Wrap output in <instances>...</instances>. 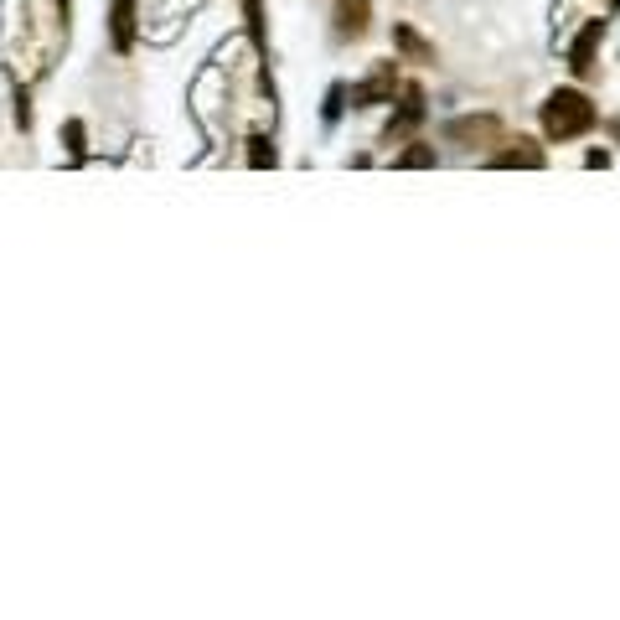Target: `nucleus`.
Segmentation results:
<instances>
[{"mask_svg": "<svg viewBox=\"0 0 620 620\" xmlns=\"http://www.w3.org/2000/svg\"><path fill=\"white\" fill-rule=\"evenodd\" d=\"M372 26V0H336V16H331V31L341 42H362Z\"/></svg>", "mask_w": 620, "mask_h": 620, "instance_id": "obj_5", "label": "nucleus"}, {"mask_svg": "<svg viewBox=\"0 0 620 620\" xmlns=\"http://www.w3.org/2000/svg\"><path fill=\"white\" fill-rule=\"evenodd\" d=\"M595 124H600V109L589 104V93H579V88H553L548 99H543V135L553 145L584 140Z\"/></svg>", "mask_w": 620, "mask_h": 620, "instance_id": "obj_1", "label": "nucleus"}, {"mask_svg": "<svg viewBox=\"0 0 620 620\" xmlns=\"http://www.w3.org/2000/svg\"><path fill=\"white\" fill-rule=\"evenodd\" d=\"M341 109H347V83H331V93H326V109H321V119H326V124H336V119H341Z\"/></svg>", "mask_w": 620, "mask_h": 620, "instance_id": "obj_13", "label": "nucleus"}, {"mask_svg": "<svg viewBox=\"0 0 620 620\" xmlns=\"http://www.w3.org/2000/svg\"><path fill=\"white\" fill-rule=\"evenodd\" d=\"M243 6V26H248V42L259 47V57L269 52V26H264V0H238Z\"/></svg>", "mask_w": 620, "mask_h": 620, "instance_id": "obj_10", "label": "nucleus"}, {"mask_svg": "<svg viewBox=\"0 0 620 620\" xmlns=\"http://www.w3.org/2000/svg\"><path fill=\"white\" fill-rule=\"evenodd\" d=\"M434 161H440V155H434V145H409L393 166H398V171H429Z\"/></svg>", "mask_w": 620, "mask_h": 620, "instance_id": "obj_11", "label": "nucleus"}, {"mask_svg": "<svg viewBox=\"0 0 620 620\" xmlns=\"http://www.w3.org/2000/svg\"><path fill=\"white\" fill-rule=\"evenodd\" d=\"M62 145H68L73 161H83V155H88V130H83V119H68V124H62Z\"/></svg>", "mask_w": 620, "mask_h": 620, "instance_id": "obj_12", "label": "nucleus"}, {"mask_svg": "<svg viewBox=\"0 0 620 620\" xmlns=\"http://www.w3.org/2000/svg\"><path fill=\"white\" fill-rule=\"evenodd\" d=\"M419 119H424V88H419V83H403V104H398V114L388 119L383 140H388V145H393V140H403V135H409Z\"/></svg>", "mask_w": 620, "mask_h": 620, "instance_id": "obj_8", "label": "nucleus"}, {"mask_svg": "<svg viewBox=\"0 0 620 620\" xmlns=\"http://www.w3.org/2000/svg\"><path fill=\"white\" fill-rule=\"evenodd\" d=\"M393 47L409 57V62H434V42H424L409 21H393Z\"/></svg>", "mask_w": 620, "mask_h": 620, "instance_id": "obj_9", "label": "nucleus"}, {"mask_svg": "<svg viewBox=\"0 0 620 620\" xmlns=\"http://www.w3.org/2000/svg\"><path fill=\"white\" fill-rule=\"evenodd\" d=\"M486 166H491V171H543V166H548V155H543L533 140H512L507 150H496Z\"/></svg>", "mask_w": 620, "mask_h": 620, "instance_id": "obj_7", "label": "nucleus"}, {"mask_svg": "<svg viewBox=\"0 0 620 620\" xmlns=\"http://www.w3.org/2000/svg\"><path fill=\"white\" fill-rule=\"evenodd\" d=\"M445 140H450V145H496V140H502V119H496V114L450 119V124H445Z\"/></svg>", "mask_w": 620, "mask_h": 620, "instance_id": "obj_3", "label": "nucleus"}, {"mask_svg": "<svg viewBox=\"0 0 620 620\" xmlns=\"http://www.w3.org/2000/svg\"><path fill=\"white\" fill-rule=\"evenodd\" d=\"M393 93H398V78H393V68L383 62V68H372L362 83L347 88V99H352V109H372V104H393Z\"/></svg>", "mask_w": 620, "mask_h": 620, "instance_id": "obj_4", "label": "nucleus"}, {"mask_svg": "<svg viewBox=\"0 0 620 620\" xmlns=\"http://www.w3.org/2000/svg\"><path fill=\"white\" fill-rule=\"evenodd\" d=\"M584 166H600V171H605V166H610V150H589V155H584Z\"/></svg>", "mask_w": 620, "mask_h": 620, "instance_id": "obj_16", "label": "nucleus"}, {"mask_svg": "<svg viewBox=\"0 0 620 620\" xmlns=\"http://www.w3.org/2000/svg\"><path fill=\"white\" fill-rule=\"evenodd\" d=\"M135 31H140L135 0H109V47H114L119 57L135 52Z\"/></svg>", "mask_w": 620, "mask_h": 620, "instance_id": "obj_6", "label": "nucleus"}, {"mask_svg": "<svg viewBox=\"0 0 620 620\" xmlns=\"http://www.w3.org/2000/svg\"><path fill=\"white\" fill-rule=\"evenodd\" d=\"M605 31H610L605 16H595V21H584V26H579V37L569 42V73H574V78H589V73H595V57H600Z\"/></svg>", "mask_w": 620, "mask_h": 620, "instance_id": "obj_2", "label": "nucleus"}, {"mask_svg": "<svg viewBox=\"0 0 620 620\" xmlns=\"http://www.w3.org/2000/svg\"><path fill=\"white\" fill-rule=\"evenodd\" d=\"M16 124H21V130H31V93L26 88H16Z\"/></svg>", "mask_w": 620, "mask_h": 620, "instance_id": "obj_15", "label": "nucleus"}, {"mask_svg": "<svg viewBox=\"0 0 620 620\" xmlns=\"http://www.w3.org/2000/svg\"><path fill=\"white\" fill-rule=\"evenodd\" d=\"M248 145H254V150H248V166H259V171H264V166H274V145H269L264 135H254Z\"/></svg>", "mask_w": 620, "mask_h": 620, "instance_id": "obj_14", "label": "nucleus"}, {"mask_svg": "<svg viewBox=\"0 0 620 620\" xmlns=\"http://www.w3.org/2000/svg\"><path fill=\"white\" fill-rule=\"evenodd\" d=\"M68 11H73L68 0H57V21H62V26H68Z\"/></svg>", "mask_w": 620, "mask_h": 620, "instance_id": "obj_17", "label": "nucleus"}]
</instances>
